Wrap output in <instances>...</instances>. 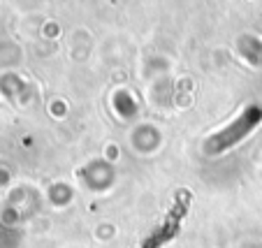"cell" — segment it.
<instances>
[{"label": "cell", "mask_w": 262, "mask_h": 248, "mask_svg": "<svg viewBox=\"0 0 262 248\" xmlns=\"http://www.w3.org/2000/svg\"><path fill=\"white\" fill-rule=\"evenodd\" d=\"M260 121H262L260 107H248V109L244 111L242 116H237L228 128H223L221 132L211 134V137L204 142V151H207L209 155L225 153V151H230L232 146H237L244 137H248V134L260 125Z\"/></svg>", "instance_id": "6da1fadb"}, {"label": "cell", "mask_w": 262, "mask_h": 248, "mask_svg": "<svg viewBox=\"0 0 262 248\" xmlns=\"http://www.w3.org/2000/svg\"><path fill=\"white\" fill-rule=\"evenodd\" d=\"M188 207H190V193L179 190L177 199H174V207L169 209V214L165 216V223L144 241V248H160L163 243L172 241V239L177 237L179 228H181V220L188 214Z\"/></svg>", "instance_id": "7a4b0ae2"}]
</instances>
